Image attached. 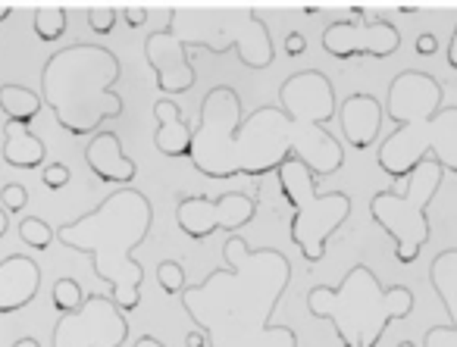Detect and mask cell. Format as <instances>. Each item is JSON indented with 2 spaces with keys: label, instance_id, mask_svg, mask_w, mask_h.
<instances>
[{
  "label": "cell",
  "instance_id": "74e56055",
  "mask_svg": "<svg viewBox=\"0 0 457 347\" xmlns=\"http://www.w3.org/2000/svg\"><path fill=\"white\" fill-rule=\"evenodd\" d=\"M13 347H41V344H38V341H35V338H20Z\"/></svg>",
  "mask_w": 457,
  "mask_h": 347
},
{
  "label": "cell",
  "instance_id": "ac0fdd59",
  "mask_svg": "<svg viewBox=\"0 0 457 347\" xmlns=\"http://www.w3.org/2000/svg\"><path fill=\"white\" fill-rule=\"evenodd\" d=\"M338 122H342V135L354 151H367L370 145H376L379 128L386 122V103H379L373 95H351L338 110Z\"/></svg>",
  "mask_w": 457,
  "mask_h": 347
},
{
  "label": "cell",
  "instance_id": "6da1fadb",
  "mask_svg": "<svg viewBox=\"0 0 457 347\" xmlns=\"http://www.w3.org/2000/svg\"><path fill=\"white\" fill-rule=\"evenodd\" d=\"M226 266L179 294L207 347H298L288 326H273V310L292 285V263L273 247H251L242 235L222 244Z\"/></svg>",
  "mask_w": 457,
  "mask_h": 347
},
{
  "label": "cell",
  "instance_id": "277c9868",
  "mask_svg": "<svg viewBox=\"0 0 457 347\" xmlns=\"http://www.w3.org/2000/svg\"><path fill=\"white\" fill-rule=\"evenodd\" d=\"M122 66L110 47L76 45L57 51L41 70V101L51 107L54 120L63 132L85 138L97 135L104 120H120L126 103L113 91Z\"/></svg>",
  "mask_w": 457,
  "mask_h": 347
},
{
  "label": "cell",
  "instance_id": "5bb4252c",
  "mask_svg": "<svg viewBox=\"0 0 457 347\" xmlns=\"http://www.w3.org/2000/svg\"><path fill=\"white\" fill-rule=\"evenodd\" d=\"M257 216V197L245 194V191H232L222 194L220 201H210L201 194H185L179 197L176 222L182 235L191 241H204L213 232H238Z\"/></svg>",
  "mask_w": 457,
  "mask_h": 347
},
{
  "label": "cell",
  "instance_id": "836d02e7",
  "mask_svg": "<svg viewBox=\"0 0 457 347\" xmlns=\"http://www.w3.org/2000/svg\"><path fill=\"white\" fill-rule=\"evenodd\" d=\"M185 347H207V338L201 332H188L185 335Z\"/></svg>",
  "mask_w": 457,
  "mask_h": 347
},
{
  "label": "cell",
  "instance_id": "7402d4cb",
  "mask_svg": "<svg viewBox=\"0 0 457 347\" xmlns=\"http://www.w3.org/2000/svg\"><path fill=\"white\" fill-rule=\"evenodd\" d=\"M41 95L26 85H0V110L7 116V122H20V126H32V120L41 113Z\"/></svg>",
  "mask_w": 457,
  "mask_h": 347
},
{
  "label": "cell",
  "instance_id": "d590c367",
  "mask_svg": "<svg viewBox=\"0 0 457 347\" xmlns=\"http://www.w3.org/2000/svg\"><path fill=\"white\" fill-rule=\"evenodd\" d=\"M7 228H10V213L4 207H0V238L7 235Z\"/></svg>",
  "mask_w": 457,
  "mask_h": 347
},
{
  "label": "cell",
  "instance_id": "4dcf8cb0",
  "mask_svg": "<svg viewBox=\"0 0 457 347\" xmlns=\"http://www.w3.org/2000/svg\"><path fill=\"white\" fill-rule=\"evenodd\" d=\"M304 51H307V38H304V35H301V32L288 35V38H286V54H288V57H301Z\"/></svg>",
  "mask_w": 457,
  "mask_h": 347
},
{
  "label": "cell",
  "instance_id": "52a82bcc",
  "mask_svg": "<svg viewBox=\"0 0 457 347\" xmlns=\"http://www.w3.org/2000/svg\"><path fill=\"white\" fill-rule=\"evenodd\" d=\"M170 29L185 47L207 54L236 51L248 70H270L276 47L270 29L254 10L236 7H170Z\"/></svg>",
  "mask_w": 457,
  "mask_h": 347
},
{
  "label": "cell",
  "instance_id": "1f68e13d",
  "mask_svg": "<svg viewBox=\"0 0 457 347\" xmlns=\"http://www.w3.org/2000/svg\"><path fill=\"white\" fill-rule=\"evenodd\" d=\"M436 51H438L436 35H420V38H417V54H420V57H432Z\"/></svg>",
  "mask_w": 457,
  "mask_h": 347
},
{
  "label": "cell",
  "instance_id": "3957f363",
  "mask_svg": "<svg viewBox=\"0 0 457 347\" xmlns=\"http://www.w3.org/2000/svg\"><path fill=\"white\" fill-rule=\"evenodd\" d=\"M442 85L429 72L404 70L392 78L386 116L395 132L379 145L376 166L395 182H404L423 160H436L457 176V107H442Z\"/></svg>",
  "mask_w": 457,
  "mask_h": 347
},
{
  "label": "cell",
  "instance_id": "8d00e7d4",
  "mask_svg": "<svg viewBox=\"0 0 457 347\" xmlns=\"http://www.w3.org/2000/svg\"><path fill=\"white\" fill-rule=\"evenodd\" d=\"M10 13H13V4H0V22L10 20Z\"/></svg>",
  "mask_w": 457,
  "mask_h": 347
},
{
  "label": "cell",
  "instance_id": "30bf717a",
  "mask_svg": "<svg viewBox=\"0 0 457 347\" xmlns=\"http://www.w3.org/2000/svg\"><path fill=\"white\" fill-rule=\"evenodd\" d=\"M242 97L232 85H216L204 95L201 120L191 128V166L204 178H236V132L242 126Z\"/></svg>",
  "mask_w": 457,
  "mask_h": 347
},
{
  "label": "cell",
  "instance_id": "484cf974",
  "mask_svg": "<svg viewBox=\"0 0 457 347\" xmlns=\"http://www.w3.org/2000/svg\"><path fill=\"white\" fill-rule=\"evenodd\" d=\"M157 285L166 291V294H182L188 285H185V269L182 263H176V260H163V263L157 266Z\"/></svg>",
  "mask_w": 457,
  "mask_h": 347
},
{
  "label": "cell",
  "instance_id": "4316f807",
  "mask_svg": "<svg viewBox=\"0 0 457 347\" xmlns=\"http://www.w3.org/2000/svg\"><path fill=\"white\" fill-rule=\"evenodd\" d=\"M116 16H120V10L110 7V4H95V7H88V26L95 35H110L116 26Z\"/></svg>",
  "mask_w": 457,
  "mask_h": 347
},
{
  "label": "cell",
  "instance_id": "8992f818",
  "mask_svg": "<svg viewBox=\"0 0 457 347\" xmlns=\"http://www.w3.org/2000/svg\"><path fill=\"white\" fill-rule=\"evenodd\" d=\"M279 110L286 113L292 157L317 178L336 176L345 166V151L329 132L336 116V85L317 70H301L279 85Z\"/></svg>",
  "mask_w": 457,
  "mask_h": 347
},
{
  "label": "cell",
  "instance_id": "9a60e30c",
  "mask_svg": "<svg viewBox=\"0 0 457 347\" xmlns=\"http://www.w3.org/2000/svg\"><path fill=\"white\" fill-rule=\"evenodd\" d=\"M145 60L154 70L160 95H185L195 88L197 70L188 57V47L172 35V29H160L145 38Z\"/></svg>",
  "mask_w": 457,
  "mask_h": 347
},
{
  "label": "cell",
  "instance_id": "7c38bea8",
  "mask_svg": "<svg viewBox=\"0 0 457 347\" xmlns=\"http://www.w3.org/2000/svg\"><path fill=\"white\" fill-rule=\"evenodd\" d=\"M129 338V319L107 294H85V303L54 322V347H122Z\"/></svg>",
  "mask_w": 457,
  "mask_h": 347
},
{
  "label": "cell",
  "instance_id": "44dd1931",
  "mask_svg": "<svg viewBox=\"0 0 457 347\" xmlns=\"http://www.w3.org/2000/svg\"><path fill=\"white\" fill-rule=\"evenodd\" d=\"M4 163L13 169H45L47 166V145L20 122H4V147H0Z\"/></svg>",
  "mask_w": 457,
  "mask_h": 347
},
{
  "label": "cell",
  "instance_id": "f1b7e54d",
  "mask_svg": "<svg viewBox=\"0 0 457 347\" xmlns=\"http://www.w3.org/2000/svg\"><path fill=\"white\" fill-rule=\"evenodd\" d=\"M41 182H45L47 191H60L66 188V185L72 182V172L66 163H47L45 169H41Z\"/></svg>",
  "mask_w": 457,
  "mask_h": 347
},
{
  "label": "cell",
  "instance_id": "e575fe53",
  "mask_svg": "<svg viewBox=\"0 0 457 347\" xmlns=\"http://www.w3.org/2000/svg\"><path fill=\"white\" fill-rule=\"evenodd\" d=\"M132 347H166V344L160 338H154V335H141V338L135 341Z\"/></svg>",
  "mask_w": 457,
  "mask_h": 347
},
{
  "label": "cell",
  "instance_id": "f35d334b",
  "mask_svg": "<svg viewBox=\"0 0 457 347\" xmlns=\"http://www.w3.org/2000/svg\"><path fill=\"white\" fill-rule=\"evenodd\" d=\"M398 347H417V344H413V341H401Z\"/></svg>",
  "mask_w": 457,
  "mask_h": 347
},
{
  "label": "cell",
  "instance_id": "5b68a950",
  "mask_svg": "<svg viewBox=\"0 0 457 347\" xmlns=\"http://www.w3.org/2000/svg\"><path fill=\"white\" fill-rule=\"evenodd\" d=\"M413 291L407 285H379L370 266L357 263L345 272L342 285H313L307 291V313L329 319L342 347H376L395 319H407Z\"/></svg>",
  "mask_w": 457,
  "mask_h": 347
},
{
  "label": "cell",
  "instance_id": "d6986e66",
  "mask_svg": "<svg viewBox=\"0 0 457 347\" xmlns=\"http://www.w3.org/2000/svg\"><path fill=\"white\" fill-rule=\"evenodd\" d=\"M85 163L101 182L122 185V188H132V178L138 176V166L132 157L122 153V141L116 132H97L85 145Z\"/></svg>",
  "mask_w": 457,
  "mask_h": 347
},
{
  "label": "cell",
  "instance_id": "e0dca14e",
  "mask_svg": "<svg viewBox=\"0 0 457 347\" xmlns=\"http://www.w3.org/2000/svg\"><path fill=\"white\" fill-rule=\"evenodd\" d=\"M41 288V269L26 253H10L0 260V316L20 313L35 301Z\"/></svg>",
  "mask_w": 457,
  "mask_h": 347
},
{
  "label": "cell",
  "instance_id": "ffe728a7",
  "mask_svg": "<svg viewBox=\"0 0 457 347\" xmlns=\"http://www.w3.org/2000/svg\"><path fill=\"white\" fill-rule=\"evenodd\" d=\"M154 120H157L154 147H157L163 157H172V160L191 157V128L172 97H160V101L154 103Z\"/></svg>",
  "mask_w": 457,
  "mask_h": 347
},
{
  "label": "cell",
  "instance_id": "ba28073f",
  "mask_svg": "<svg viewBox=\"0 0 457 347\" xmlns=\"http://www.w3.org/2000/svg\"><path fill=\"white\" fill-rule=\"evenodd\" d=\"M279 176V191L292 207V222H288V235L292 244L301 251V257L311 266H317L329 251V238L351 219L354 201L345 191H329L320 194L317 176L307 169L301 160H286L276 169Z\"/></svg>",
  "mask_w": 457,
  "mask_h": 347
},
{
  "label": "cell",
  "instance_id": "cb8c5ba5",
  "mask_svg": "<svg viewBox=\"0 0 457 347\" xmlns=\"http://www.w3.org/2000/svg\"><path fill=\"white\" fill-rule=\"evenodd\" d=\"M51 303H54V310H57L60 316L76 313V310L85 303L82 285H79L76 278H70V276L57 278V282H54V291H51Z\"/></svg>",
  "mask_w": 457,
  "mask_h": 347
},
{
  "label": "cell",
  "instance_id": "7a4b0ae2",
  "mask_svg": "<svg viewBox=\"0 0 457 347\" xmlns=\"http://www.w3.org/2000/svg\"><path fill=\"white\" fill-rule=\"evenodd\" d=\"M154 226V207L138 188H120L107 194L91 213L63 222L57 241L76 253H91L95 276L110 285V301L122 313H135L141 303L145 266L135 251L147 241Z\"/></svg>",
  "mask_w": 457,
  "mask_h": 347
},
{
  "label": "cell",
  "instance_id": "f546056e",
  "mask_svg": "<svg viewBox=\"0 0 457 347\" xmlns=\"http://www.w3.org/2000/svg\"><path fill=\"white\" fill-rule=\"evenodd\" d=\"M120 16L129 29H141L147 22V7L145 4H126V7L120 10Z\"/></svg>",
  "mask_w": 457,
  "mask_h": 347
},
{
  "label": "cell",
  "instance_id": "d4e9b609",
  "mask_svg": "<svg viewBox=\"0 0 457 347\" xmlns=\"http://www.w3.org/2000/svg\"><path fill=\"white\" fill-rule=\"evenodd\" d=\"M20 238H22V244L35 247V251H47L51 241L57 238V232H54L45 219H38V216H29V219L20 222Z\"/></svg>",
  "mask_w": 457,
  "mask_h": 347
},
{
  "label": "cell",
  "instance_id": "9c48e42d",
  "mask_svg": "<svg viewBox=\"0 0 457 347\" xmlns=\"http://www.w3.org/2000/svg\"><path fill=\"white\" fill-rule=\"evenodd\" d=\"M445 169L436 160H423L411 176L404 178V191H376L370 197V216L379 228H386L388 238L395 241V260L404 266L417 263L429 241L432 228L426 219L432 197L442 188Z\"/></svg>",
  "mask_w": 457,
  "mask_h": 347
},
{
  "label": "cell",
  "instance_id": "8fae6325",
  "mask_svg": "<svg viewBox=\"0 0 457 347\" xmlns=\"http://www.w3.org/2000/svg\"><path fill=\"white\" fill-rule=\"evenodd\" d=\"M236 157L238 176L248 178H261L267 172H276L286 160H292L286 113L276 103L257 107L251 116H245L236 132Z\"/></svg>",
  "mask_w": 457,
  "mask_h": 347
},
{
  "label": "cell",
  "instance_id": "2e32d148",
  "mask_svg": "<svg viewBox=\"0 0 457 347\" xmlns=\"http://www.w3.org/2000/svg\"><path fill=\"white\" fill-rule=\"evenodd\" d=\"M429 285L448 313V326H432L423 335V347H457V247L436 253L429 266Z\"/></svg>",
  "mask_w": 457,
  "mask_h": 347
},
{
  "label": "cell",
  "instance_id": "83f0119b",
  "mask_svg": "<svg viewBox=\"0 0 457 347\" xmlns=\"http://www.w3.org/2000/svg\"><path fill=\"white\" fill-rule=\"evenodd\" d=\"M29 203V188H22V185L10 182L0 188V207L7 210V213H22Z\"/></svg>",
  "mask_w": 457,
  "mask_h": 347
},
{
  "label": "cell",
  "instance_id": "603a6c76",
  "mask_svg": "<svg viewBox=\"0 0 457 347\" xmlns=\"http://www.w3.org/2000/svg\"><path fill=\"white\" fill-rule=\"evenodd\" d=\"M35 20H32V29H35V38L45 41V45H54L66 35V10L63 7H35Z\"/></svg>",
  "mask_w": 457,
  "mask_h": 347
},
{
  "label": "cell",
  "instance_id": "4fadbf2b",
  "mask_svg": "<svg viewBox=\"0 0 457 347\" xmlns=\"http://www.w3.org/2000/svg\"><path fill=\"white\" fill-rule=\"evenodd\" d=\"M351 13H354L357 20H338L323 32V51L329 54V57L388 60L401 47V32L395 22L370 20V16H376V10H370V7H354Z\"/></svg>",
  "mask_w": 457,
  "mask_h": 347
},
{
  "label": "cell",
  "instance_id": "d6a6232c",
  "mask_svg": "<svg viewBox=\"0 0 457 347\" xmlns=\"http://www.w3.org/2000/svg\"><path fill=\"white\" fill-rule=\"evenodd\" d=\"M448 66L457 72V26H454V32H451V45H448Z\"/></svg>",
  "mask_w": 457,
  "mask_h": 347
}]
</instances>
